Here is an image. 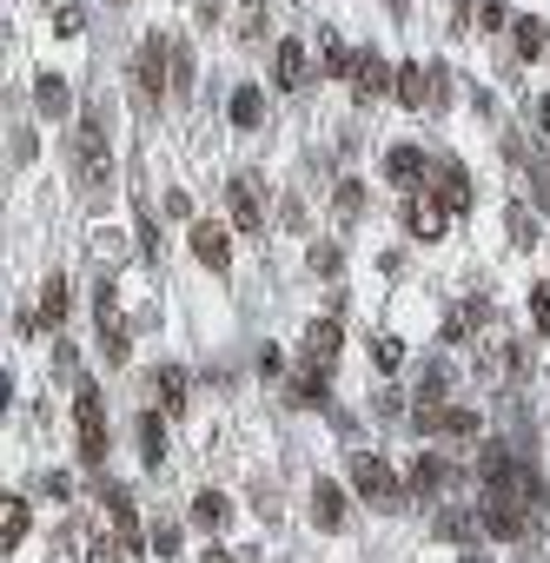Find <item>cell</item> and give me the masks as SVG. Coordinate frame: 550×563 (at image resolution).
Here are the masks:
<instances>
[{
	"mask_svg": "<svg viewBox=\"0 0 550 563\" xmlns=\"http://www.w3.org/2000/svg\"><path fill=\"white\" fill-rule=\"evenodd\" d=\"M352 491H358V498H371L378 511H399L412 485H405V477L391 470V464H384L378 451H358V457H352Z\"/></svg>",
	"mask_w": 550,
	"mask_h": 563,
	"instance_id": "cell-1",
	"label": "cell"
},
{
	"mask_svg": "<svg viewBox=\"0 0 550 563\" xmlns=\"http://www.w3.org/2000/svg\"><path fill=\"white\" fill-rule=\"evenodd\" d=\"M73 425H81V457L100 470V457H107V405H100V384H81V391H73Z\"/></svg>",
	"mask_w": 550,
	"mask_h": 563,
	"instance_id": "cell-2",
	"label": "cell"
},
{
	"mask_svg": "<svg viewBox=\"0 0 550 563\" xmlns=\"http://www.w3.org/2000/svg\"><path fill=\"white\" fill-rule=\"evenodd\" d=\"M399 100H405L412 113H438V107L451 100V94H444V66H431V60H425V66L405 60V66H399Z\"/></svg>",
	"mask_w": 550,
	"mask_h": 563,
	"instance_id": "cell-3",
	"label": "cell"
},
{
	"mask_svg": "<svg viewBox=\"0 0 550 563\" xmlns=\"http://www.w3.org/2000/svg\"><path fill=\"white\" fill-rule=\"evenodd\" d=\"M133 87H139V100L146 107H160V94L173 87V47L152 34L146 47H139V66H133Z\"/></svg>",
	"mask_w": 550,
	"mask_h": 563,
	"instance_id": "cell-4",
	"label": "cell"
},
{
	"mask_svg": "<svg viewBox=\"0 0 550 563\" xmlns=\"http://www.w3.org/2000/svg\"><path fill=\"white\" fill-rule=\"evenodd\" d=\"M412 425L425 438H478V412H470V405H444V397H438V405H425V397H418Z\"/></svg>",
	"mask_w": 550,
	"mask_h": 563,
	"instance_id": "cell-5",
	"label": "cell"
},
{
	"mask_svg": "<svg viewBox=\"0 0 550 563\" xmlns=\"http://www.w3.org/2000/svg\"><path fill=\"white\" fill-rule=\"evenodd\" d=\"M478 517H485V530H491V537H504V543H517V537H524V524H530V511H524V498H517V491H485Z\"/></svg>",
	"mask_w": 550,
	"mask_h": 563,
	"instance_id": "cell-6",
	"label": "cell"
},
{
	"mask_svg": "<svg viewBox=\"0 0 550 563\" xmlns=\"http://www.w3.org/2000/svg\"><path fill=\"white\" fill-rule=\"evenodd\" d=\"M186 246H193V259H199L206 272H232V238H225V225H212V219H193Z\"/></svg>",
	"mask_w": 550,
	"mask_h": 563,
	"instance_id": "cell-7",
	"label": "cell"
},
{
	"mask_svg": "<svg viewBox=\"0 0 550 563\" xmlns=\"http://www.w3.org/2000/svg\"><path fill=\"white\" fill-rule=\"evenodd\" d=\"M444 212H470V173L457 167V159H438L431 167V186H425Z\"/></svg>",
	"mask_w": 550,
	"mask_h": 563,
	"instance_id": "cell-8",
	"label": "cell"
},
{
	"mask_svg": "<svg viewBox=\"0 0 550 563\" xmlns=\"http://www.w3.org/2000/svg\"><path fill=\"white\" fill-rule=\"evenodd\" d=\"M100 504H107V517H113V530H120V543H126V556L146 543L139 537V511H133V491L126 485H100Z\"/></svg>",
	"mask_w": 550,
	"mask_h": 563,
	"instance_id": "cell-9",
	"label": "cell"
},
{
	"mask_svg": "<svg viewBox=\"0 0 550 563\" xmlns=\"http://www.w3.org/2000/svg\"><path fill=\"white\" fill-rule=\"evenodd\" d=\"M384 180H399V186L425 193V186H431V159H425L418 146H391V152H384Z\"/></svg>",
	"mask_w": 550,
	"mask_h": 563,
	"instance_id": "cell-10",
	"label": "cell"
},
{
	"mask_svg": "<svg viewBox=\"0 0 550 563\" xmlns=\"http://www.w3.org/2000/svg\"><path fill=\"white\" fill-rule=\"evenodd\" d=\"M457 477H464V470H457L451 457H418V464H412V477H405V485H412L418 498H438V491H451V485H457Z\"/></svg>",
	"mask_w": 550,
	"mask_h": 563,
	"instance_id": "cell-11",
	"label": "cell"
},
{
	"mask_svg": "<svg viewBox=\"0 0 550 563\" xmlns=\"http://www.w3.org/2000/svg\"><path fill=\"white\" fill-rule=\"evenodd\" d=\"M73 159H81V173H87V180H107V173H113L107 139H100V120H87V126H81V139H73Z\"/></svg>",
	"mask_w": 550,
	"mask_h": 563,
	"instance_id": "cell-12",
	"label": "cell"
},
{
	"mask_svg": "<svg viewBox=\"0 0 550 563\" xmlns=\"http://www.w3.org/2000/svg\"><path fill=\"white\" fill-rule=\"evenodd\" d=\"M405 225H412V238H425V246H431V238H444V225H451V212L431 199V193H418L412 206H405Z\"/></svg>",
	"mask_w": 550,
	"mask_h": 563,
	"instance_id": "cell-13",
	"label": "cell"
},
{
	"mask_svg": "<svg viewBox=\"0 0 550 563\" xmlns=\"http://www.w3.org/2000/svg\"><path fill=\"white\" fill-rule=\"evenodd\" d=\"M358 100H378V94H399V66H384L378 53H358Z\"/></svg>",
	"mask_w": 550,
	"mask_h": 563,
	"instance_id": "cell-14",
	"label": "cell"
},
{
	"mask_svg": "<svg viewBox=\"0 0 550 563\" xmlns=\"http://www.w3.org/2000/svg\"><path fill=\"white\" fill-rule=\"evenodd\" d=\"M311 524H319V530H345V491L326 485V477L311 485Z\"/></svg>",
	"mask_w": 550,
	"mask_h": 563,
	"instance_id": "cell-15",
	"label": "cell"
},
{
	"mask_svg": "<svg viewBox=\"0 0 550 563\" xmlns=\"http://www.w3.org/2000/svg\"><path fill=\"white\" fill-rule=\"evenodd\" d=\"M339 358V318H311L305 326V365H332Z\"/></svg>",
	"mask_w": 550,
	"mask_h": 563,
	"instance_id": "cell-16",
	"label": "cell"
},
{
	"mask_svg": "<svg viewBox=\"0 0 550 563\" xmlns=\"http://www.w3.org/2000/svg\"><path fill=\"white\" fill-rule=\"evenodd\" d=\"M305 66H311L305 40H279V53H272V73H279V87H305Z\"/></svg>",
	"mask_w": 550,
	"mask_h": 563,
	"instance_id": "cell-17",
	"label": "cell"
},
{
	"mask_svg": "<svg viewBox=\"0 0 550 563\" xmlns=\"http://www.w3.org/2000/svg\"><path fill=\"white\" fill-rule=\"evenodd\" d=\"M225 193H232V225H240V232H259V186H253V180H232Z\"/></svg>",
	"mask_w": 550,
	"mask_h": 563,
	"instance_id": "cell-18",
	"label": "cell"
},
{
	"mask_svg": "<svg viewBox=\"0 0 550 563\" xmlns=\"http://www.w3.org/2000/svg\"><path fill=\"white\" fill-rule=\"evenodd\" d=\"M193 524H199V530H225V524H232V498H225V491H199V498H193Z\"/></svg>",
	"mask_w": 550,
	"mask_h": 563,
	"instance_id": "cell-19",
	"label": "cell"
},
{
	"mask_svg": "<svg viewBox=\"0 0 550 563\" xmlns=\"http://www.w3.org/2000/svg\"><path fill=\"white\" fill-rule=\"evenodd\" d=\"M34 107H40L47 120H60V113L73 107V94H66V79H60V73H40V79H34Z\"/></svg>",
	"mask_w": 550,
	"mask_h": 563,
	"instance_id": "cell-20",
	"label": "cell"
},
{
	"mask_svg": "<svg viewBox=\"0 0 550 563\" xmlns=\"http://www.w3.org/2000/svg\"><path fill=\"white\" fill-rule=\"evenodd\" d=\"M186 391H193V384H186V371H180V365H167V371H160V412H167V418H186Z\"/></svg>",
	"mask_w": 550,
	"mask_h": 563,
	"instance_id": "cell-21",
	"label": "cell"
},
{
	"mask_svg": "<svg viewBox=\"0 0 550 563\" xmlns=\"http://www.w3.org/2000/svg\"><path fill=\"white\" fill-rule=\"evenodd\" d=\"M451 358H425V371H418V397H425V405H438V397L451 391Z\"/></svg>",
	"mask_w": 550,
	"mask_h": 563,
	"instance_id": "cell-22",
	"label": "cell"
},
{
	"mask_svg": "<svg viewBox=\"0 0 550 563\" xmlns=\"http://www.w3.org/2000/svg\"><path fill=\"white\" fill-rule=\"evenodd\" d=\"M225 113H232V126H240V133H253V126L266 120V100H259V87H240Z\"/></svg>",
	"mask_w": 550,
	"mask_h": 563,
	"instance_id": "cell-23",
	"label": "cell"
},
{
	"mask_svg": "<svg viewBox=\"0 0 550 563\" xmlns=\"http://www.w3.org/2000/svg\"><path fill=\"white\" fill-rule=\"evenodd\" d=\"M100 358H107V365H126V358H133V339H126L120 318H100Z\"/></svg>",
	"mask_w": 550,
	"mask_h": 563,
	"instance_id": "cell-24",
	"label": "cell"
},
{
	"mask_svg": "<svg viewBox=\"0 0 550 563\" xmlns=\"http://www.w3.org/2000/svg\"><path fill=\"white\" fill-rule=\"evenodd\" d=\"M326 371L332 365H305L298 384H292V405H326Z\"/></svg>",
	"mask_w": 550,
	"mask_h": 563,
	"instance_id": "cell-25",
	"label": "cell"
},
{
	"mask_svg": "<svg viewBox=\"0 0 550 563\" xmlns=\"http://www.w3.org/2000/svg\"><path fill=\"white\" fill-rule=\"evenodd\" d=\"M60 318H66V279L53 272V279L40 285V326H60Z\"/></svg>",
	"mask_w": 550,
	"mask_h": 563,
	"instance_id": "cell-26",
	"label": "cell"
},
{
	"mask_svg": "<svg viewBox=\"0 0 550 563\" xmlns=\"http://www.w3.org/2000/svg\"><path fill=\"white\" fill-rule=\"evenodd\" d=\"M485 318V305H451L444 311V345H457V339H470V326Z\"/></svg>",
	"mask_w": 550,
	"mask_h": 563,
	"instance_id": "cell-27",
	"label": "cell"
},
{
	"mask_svg": "<svg viewBox=\"0 0 550 563\" xmlns=\"http://www.w3.org/2000/svg\"><path fill=\"white\" fill-rule=\"evenodd\" d=\"M139 451H146V464H160V457H167V425L152 418V412L139 418Z\"/></svg>",
	"mask_w": 550,
	"mask_h": 563,
	"instance_id": "cell-28",
	"label": "cell"
},
{
	"mask_svg": "<svg viewBox=\"0 0 550 563\" xmlns=\"http://www.w3.org/2000/svg\"><path fill=\"white\" fill-rule=\"evenodd\" d=\"M319 53H326V66H332V73H358V53H352L339 34H319Z\"/></svg>",
	"mask_w": 550,
	"mask_h": 563,
	"instance_id": "cell-29",
	"label": "cell"
},
{
	"mask_svg": "<svg viewBox=\"0 0 550 563\" xmlns=\"http://www.w3.org/2000/svg\"><path fill=\"white\" fill-rule=\"evenodd\" d=\"M478 524H485V517H464V511H444V517H438V537H444V543H470V530H478Z\"/></svg>",
	"mask_w": 550,
	"mask_h": 563,
	"instance_id": "cell-30",
	"label": "cell"
},
{
	"mask_svg": "<svg viewBox=\"0 0 550 563\" xmlns=\"http://www.w3.org/2000/svg\"><path fill=\"white\" fill-rule=\"evenodd\" d=\"M371 365H378V371H399V365H405V345L391 339V332H378V339H371Z\"/></svg>",
	"mask_w": 550,
	"mask_h": 563,
	"instance_id": "cell-31",
	"label": "cell"
},
{
	"mask_svg": "<svg viewBox=\"0 0 550 563\" xmlns=\"http://www.w3.org/2000/svg\"><path fill=\"white\" fill-rule=\"evenodd\" d=\"M511 34H517V53H524V60H537V53H543V21H517Z\"/></svg>",
	"mask_w": 550,
	"mask_h": 563,
	"instance_id": "cell-32",
	"label": "cell"
},
{
	"mask_svg": "<svg viewBox=\"0 0 550 563\" xmlns=\"http://www.w3.org/2000/svg\"><path fill=\"white\" fill-rule=\"evenodd\" d=\"M358 212H365V186H358V180H345V186H339V219L352 225Z\"/></svg>",
	"mask_w": 550,
	"mask_h": 563,
	"instance_id": "cell-33",
	"label": "cell"
},
{
	"mask_svg": "<svg viewBox=\"0 0 550 563\" xmlns=\"http://www.w3.org/2000/svg\"><path fill=\"white\" fill-rule=\"evenodd\" d=\"M173 94H180V100L193 94V53H186V47H173Z\"/></svg>",
	"mask_w": 550,
	"mask_h": 563,
	"instance_id": "cell-34",
	"label": "cell"
},
{
	"mask_svg": "<svg viewBox=\"0 0 550 563\" xmlns=\"http://www.w3.org/2000/svg\"><path fill=\"white\" fill-rule=\"evenodd\" d=\"M21 537H27V504H21V498H8V550H14Z\"/></svg>",
	"mask_w": 550,
	"mask_h": 563,
	"instance_id": "cell-35",
	"label": "cell"
},
{
	"mask_svg": "<svg viewBox=\"0 0 550 563\" xmlns=\"http://www.w3.org/2000/svg\"><path fill=\"white\" fill-rule=\"evenodd\" d=\"M81 27H87L81 8H60V14H53V34H60V40H81Z\"/></svg>",
	"mask_w": 550,
	"mask_h": 563,
	"instance_id": "cell-36",
	"label": "cell"
},
{
	"mask_svg": "<svg viewBox=\"0 0 550 563\" xmlns=\"http://www.w3.org/2000/svg\"><path fill=\"white\" fill-rule=\"evenodd\" d=\"M53 371H60V378H81V352H73L66 339L53 345Z\"/></svg>",
	"mask_w": 550,
	"mask_h": 563,
	"instance_id": "cell-37",
	"label": "cell"
},
{
	"mask_svg": "<svg viewBox=\"0 0 550 563\" xmlns=\"http://www.w3.org/2000/svg\"><path fill=\"white\" fill-rule=\"evenodd\" d=\"M530 326H537V332H550V285H537V292H530Z\"/></svg>",
	"mask_w": 550,
	"mask_h": 563,
	"instance_id": "cell-38",
	"label": "cell"
},
{
	"mask_svg": "<svg viewBox=\"0 0 550 563\" xmlns=\"http://www.w3.org/2000/svg\"><path fill=\"white\" fill-rule=\"evenodd\" d=\"M152 550L173 556V550H180V524H152Z\"/></svg>",
	"mask_w": 550,
	"mask_h": 563,
	"instance_id": "cell-39",
	"label": "cell"
},
{
	"mask_svg": "<svg viewBox=\"0 0 550 563\" xmlns=\"http://www.w3.org/2000/svg\"><path fill=\"white\" fill-rule=\"evenodd\" d=\"M339 266H345V259H339V246H319V253H311V272H326V279H339Z\"/></svg>",
	"mask_w": 550,
	"mask_h": 563,
	"instance_id": "cell-40",
	"label": "cell"
},
{
	"mask_svg": "<svg viewBox=\"0 0 550 563\" xmlns=\"http://www.w3.org/2000/svg\"><path fill=\"white\" fill-rule=\"evenodd\" d=\"M511 238H517V246H530V238H537V219H530V212H524V206H517V212H511Z\"/></svg>",
	"mask_w": 550,
	"mask_h": 563,
	"instance_id": "cell-41",
	"label": "cell"
},
{
	"mask_svg": "<svg viewBox=\"0 0 550 563\" xmlns=\"http://www.w3.org/2000/svg\"><path fill=\"white\" fill-rule=\"evenodd\" d=\"M120 556H126V543H100V537L87 543V563H120Z\"/></svg>",
	"mask_w": 550,
	"mask_h": 563,
	"instance_id": "cell-42",
	"label": "cell"
},
{
	"mask_svg": "<svg viewBox=\"0 0 550 563\" xmlns=\"http://www.w3.org/2000/svg\"><path fill=\"white\" fill-rule=\"evenodd\" d=\"M478 27H504V0H478Z\"/></svg>",
	"mask_w": 550,
	"mask_h": 563,
	"instance_id": "cell-43",
	"label": "cell"
},
{
	"mask_svg": "<svg viewBox=\"0 0 550 563\" xmlns=\"http://www.w3.org/2000/svg\"><path fill=\"white\" fill-rule=\"evenodd\" d=\"M537 126H543V133H550V94H543V100H537Z\"/></svg>",
	"mask_w": 550,
	"mask_h": 563,
	"instance_id": "cell-44",
	"label": "cell"
},
{
	"mask_svg": "<svg viewBox=\"0 0 550 563\" xmlns=\"http://www.w3.org/2000/svg\"><path fill=\"white\" fill-rule=\"evenodd\" d=\"M206 563H240V556H232V550H206Z\"/></svg>",
	"mask_w": 550,
	"mask_h": 563,
	"instance_id": "cell-45",
	"label": "cell"
},
{
	"mask_svg": "<svg viewBox=\"0 0 550 563\" xmlns=\"http://www.w3.org/2000/svg\"><path fill=\"white\" fill-rule=\"evenodd\" d=\"M384 8H391V14H399V21H405V8H412V0H384Z\"/></svg>",
	"mask_w": 550,
	"mask_h": 563,
	"instance_id": "cell-46",
	"label": "cell"
},
{
	"mask_svg": "<svg viewBox=\"0 0 550 563\" xmlns=\"http://www.w3.org/2000/svg\"><path fill=\"white\" fill-rule=\"evenodd\" d=\"M457 563H485V556H478V550H464V556H457Z\"/></svg>",
	"mask_w": 550,
	"mask_h": 563,
	"instance_id": "cell-47",
	"label": "cell"
}]
</instances>
